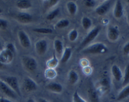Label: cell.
<instances>
[{"mask_svg":"<svg viewBox=\"0 0 129 102\" xmlns=\"http://www.w3.org/2000/svg\"><path fill=\"white\" fill-rule=\"evenodd\" d=\"M22 62L25 68L30 72H33L35 71L38 67V63L36 60L32 57L25 56L22 59Z\"/></svg>","mask_w":129,"mask_h":102,"instance_id":"cell-4","label":"cell"},{"mask_svg":"<svg viewBox=\"0 0 129 102\" xmlns=\"http://www.w3.org/2000/svg\"><path fill=\"white\" fill-rule=\"evenodd\" d=\"M2 48H3V47H2V43H1V42H0V50H2Z\"/></svg>","mask_w":129,"mask_h":102,"instance_id":"cell-42","label":"cell"},{"mask_svg":"<svg viewBox=\"0 0 129 102\" xmlns=\"http://www.w3.org/2000/svg\"><path fill=\"white\" fill-rule=\"evenodd\" d=\"M6 49H7V50H8L9 51H10V52H12V53L13 54L15 52V49L14 45H13V44H12V43H9V44H7Z\"/></svg>","mask_w":129,"mask_h":102,"instance_id":"cell-35","label":"cell"},{"mask_svg":"<svg viewBox=\"0 0 129 102\" xmlns=\"http://www.w3.org/2000/svg\"><path fill=\"white\" fill-rule=\"evenodd\" d=\"M17 7L22 10H27L30 8L32 3L28 0H20L17 3Z\"/></svg>","mask_w":129,"mask_h":102,"instance_id":"cell-16","label":"cell"},{"mask_svg":"<svg viewBox=\"0 0 129 102\" xmlns=\"http://www.w3.org/2000/svg\"><path fill=\"white\" fill-rule=\"evenodd\" d=\"M123 51L125 55H129V42L125 44L123 49Z\"/></svg>","mask_w":129,"mask_h":102,"instance_id":"cell-36","label":"cell"},{"mask_svg":"<svg viewBox=\"0 0 129 102\" xmlns=\"http://www.w3.org/2000/svg\"><path fill=\"white\" fill-rule=\"evenodd\" d=\"M110 80H109L108 79H107V78H104V79H102V81H101V84H102L104 87H105V88H108L109 87H110Z\"/></svg>","mask_w":129,"mask_h":102,"instance_id":"cell-34","label":"cell"},{"mask_svg":"<svg viewBox=\"0 0 129 102\" xmlns=\"http://www.w3.org/2000/svg\"><path fill=\"white\" fill-rule=\"evenodd\" d=\"M70 24V22L68 20L63 19L59 20L56 25V27L58 29H63V28L67 27Z\"/></svg>","mask_w":129,"mask_h":102,"instance_id":"cell-26","label":"cell"},{"mask_svg":"<svg viewBox=\"0 0 129 102\" xmlns=\"http://www.w3.org/2000/svg\"><path fill=\"white\" fill-rule=\"evenodd\" d=\"M89 98L91 102H99V98L98 93L94 89H90L89 92Z\"/></svg>","mask_w":129,"mask_h":102,"instance_id":"cell-25","label":"cell"},{"mask_svg":"<svg viewBox=\"0 0 129 102\" xmlns=\"http://www.w3.org/2000/svg\"><path fill=\"white\" fill-rule=\"evenodd\" d=\"M127 18H128V21L129 23V11L128 12V14H127Z\"/></svg>","mask_w":129,"mask_h":102,"instance_id":"cell-43","label":"cell"},{"mask_svg":"<svg viewBox=\"0 0 129 102\" xmlns=\"http://www.w3.org/2000/svg\"><path fill=\"white\" fill-rule=\"evenodd\" d=\"M27 102H36L34 100V99H29L27 100Z\"/></svg>","mask_w":129,"mask_h":102,"instance_id":"cell-41","label":"cell"},{"mask_svg":"<svg viewBox=\"0 0 129 102\" xmlns=\"http://www.w3.org/2000/svg\"><path fill=\"white\" fill-rule=\"evenodd\" d=\"M129 83V64L126 66V68L125 70V74H124L122 86H126Z\"/></svg>","mask_w":129,"mask_h":102,"instance_id":"cell-23","label":"cell"},{"mask_svg":"<svg viewBox=\"0 0 129 102\" xmlns=\"http://www.w3.org/2000/svg\"><path fill=\"white\" fill-rule=\"evenodd\" d=\"M54 47L58 54H61L63 52V45L62 42L59 39H56L54 42Z\"/></svg>","mask_w":129,"mask_h":102,"instance_id":"cell-20","label":"cell"},{"mask_svg":"<svg viewBox=\"0 0 129 102\" xmlns=\"http://www.w3.org/2000/svg\"><path fill=\"white\" fill-rule=\"evenodd\" d=\"M23 86L27 92L36 91L38 88V86L36 82L30 78H25L23 81Z\"/></svg>","mask_w":129,"mask_h":102,"instance_id":"cell-9","label":"cell"},{"mask_svg":"<svg viewBox=\"0 0 129 102\" xmlns=\"http://www.w3.org/2000/svg\"><path fill=\"white\" fill-rule=\"evenodd\" d=\"M3 80H4L3 81L6 84H8L17 93V95H19L20 96V90L19 86H18V79L16 77H14V76H7V77H5Z\"/></svg>","mask_w":129,"mask_h":102,"instance_id":"cell-2","label":"cell"},{"mask_svg":"<svg viewBox=\"0 0 129 102\" xmlns=\"http://www.w3.org/2000/svg\"><path fill=\"white\" fill-rule=\"evenodd\" d=\"M48 49V43L45 40H40L36 44V50L39 55H44Z\"/></svg>","mask_w":129,"mask_h":102,"instance_id":"cell-8","label":"cell"},{"mask_svg":"<svg viewBox=\"0 0 129 102\" xmlns=\"http://www.w3.org/2000/svg\"><path fill=\"white\" fill-rule=\"evenodd\" d=\"M18 37L21 45L24 48H28L30 47L31 42L29 37L23 30H20L18 32Z\"/></svg>","mask_w":129,"mask_h":102,"instance_id":"cell-6","label":"cell"},{"mask_svg":"<svg viewBox=\"0 0 129 102\" xmlns=\"http://www.w3.org/2000/svg\"><path fill=\"white\" fill-rule=\"evenodd\" d=\"M54 102H56V101H54Z\"/></svg>","mask_w":129,"mask_h":102,"instance_id":"cell-46","label":"cell"},{"mask_svg":"<svg viewBox=\"0 0 129 102\" xmlns=\"http://www.w3.org/2000/svg\"><path fill=\"white\" fill-rule=\"evenodd\" d=\"M82 25L85 30H88L90 28L92 25V21L88 17H84L82 20Z\"/></svg>","mask_w":129,"mask_h":102,"instance_id":"cell-22","label":"cell"},{"mask_svg":"<svg viewBox=\"0 0 129 102\" xmlns=\"http://www.w3.org/2000/svg\"><path fill=\"white\" fill-rule=\"evenodd\" d=\"M114 16L116 18H120L123 14V8L120 1H116L113 12Z\"/></svg>","mask_w":129,"mask_h":102,"instance_id":"cell-13","label":"cell"},{"mask_svg":"<svg viewBox=\"0 0 129 102\" xmlns=\"http://www.w3.org/2000/svg\"><path fill=\"white\" fill-rule=\"evenodd\" d=\"M0 102H12V101L10 100V99L2 98H0Z\"/></svg>","mask_w":129,"mask_h":102,"instance_id":"cell-38","label":"cell"},{"mask_svg":"<svg viewBox=\"0 0 129 102\" xmlns=\"http://www.w3.org/2000/svg\"><path fill=\"white\" fill-rule=\"evenodd\" d=\"M58 3V0H49V1H47V2H45L44 5L46 8H51V7L55 6Z\"/></svg>","mask_w":129,"mask_h":102,"instance_id":"cell-30","label":"cell"},{"mask_svg":"<svg viewBox=\"0 0 129 102\" xmlns=\"http://www.w3.org/2000/svg\"><path fill=\"white\" fill-rule=\"evenodd\" d=\"M3 66H4V64H3L2 62H0V69L3 68Z\"/></svg>","mask_w":129,"mask_h":102,"instance_id":"cell-40","label":"cell"},{"mask_svg":"<svg viewBox=\"0 0 129 102\" xmlns=\"http://www.w3.org/2000/svg\"><path fill=\"white\" fill-rule=\"evenodd\" d=\"M108 38L111 41H116L118 40L120 35L118 30L114 27H110L108 29Z\"/></svg>","mask_w":129,"mask_h":102,"instance_id":"cell-11","label":"cell"},{"mask_svg":"<svg viewBox=\"0 0 129 102\" xmlns=\"http://www.w3.org/2000/svg\"><path fill=\"white\" fill-rule=\"evenodd\" d=\"M78 37V32L76 30H72L69 34V40L71 42H74Z\"/></svg>","mask_w":129,"mask_h":102,"instance_id":"cell-28","label":"cell"},{"mask_svg":"<svg viewBox=\"0 0 129 102\" xmlns=\"http://www.w3.org/2000/svg\"><path fill=\"white\" fill-rule=\"evenodd\" d=\"M17 19L21 23L27 24V23H29L32 22V17L28 13L22 12V13H20L17 15Z\"/></svg>","mask_w":129,"mask_h":102,"instance_id":"cell-12","label":"cell"},{"mask_svg":"<svg viewBox=\"0 0 129 102\" xmlns=\"http://www.w3.org/2000/svg\"><path fill=\"white\" fill-rule=\"evenodd\" d=\"M129 96V85L126 86L118 94L117 96V100L120 101L125 99Z\"/></svg>","mask_w":129,"mask_h":102,"instance_id":"cell-17","label":"cell"},{"mask_svg":"<svg viewBox=\"0 0 129 102\" xmlns=\"http://www.w3.org/2000/svg\"><path fill=\"white\" fill-rule=\"evenodd\" d=\"M73 102H87L85 99H83L77 91H75L73 95Z\"/></svg>","mask_w":129,"mask_h":102,"instance_id":"cell-29","label":"cell"},{"mask_svg":"<svg viewBox=\"0 0 129 102\" xmlns=\"http://www.w3.org/2000/svg\"><path fill=\"white\" fill-rule=\"evenodd\" d=\"M2 12H3V10H2L1 9V8H0V14H1V13H2Z\"/></svg>","mask_w":129,"mask_h":102,"instance_id":"cell-44","label":"cell"},{"mask_svg":"<svg viewBox=\"0 0 129 102\" xmlns=\"http://www.w3.org/2000/svg\"><path fill=\"white\" fill-rule=\"evenodd\" d=\"M57 64H58V61L56 59L55 56H54V58L48 62V66L50 68H54V67H56Z\"/></svg>","mask_w":129,"mask_h":102,"instance_id":"cell-31","label":"cell"},{"mask_svg":"<svg viewBox=\"0 0 129 102\" xmlns=\"http://www.w3.org/2000/svg\"><path fill=\"white\" fill-rule=\"evenodd\" d=\"M111 72L114 78L117 81H120L122 79L123 74L120 67L116 65H113L111 67Z\"/></svg>","mask_w":129,"mask_h":102,"instance_id":"cell-14","label":"cell"},{"mask_svg":"<svg viewBox=\"0 0 129 102\" xmlns=\"http://www.w3.org/2000/svg\"><path fill=\"white\" fill-rule=\"evenodd\" d=\"M46 88L49 90L51 91L54 92V93H61L63 91V87H62L61 84L58 83H51L49 84L46 86Z\"/></svg>","mask_w":129,"mask_h":102,"instance_id":"cell-15","label":"cell"},{"mask_svg":"<svg viewBox=\"0 0 129 102\" xmlns=\"http://www.w3.org/2000/svg\"><path fill=\"white\" fill-rule=\"evenodd\" d=\"M8 27V22L4 19H0V29L5 30Z\"/></svg>","mask_w":129,"mask_h":102,"instance_id":"cell-32","label":"cell"},{"mask_svg":"<svg viewBox=\"0 0 129 102\" xmlns=\"http://www.w3.org/2000/svg\"><path fill=\"white\" fill-rule=\"evenodd\" d=\"M100 31H101V27H96L94 29H93L87 35L85 39L82 42L81 45H80V48L85 47L87 45H88L89 43H90L92 40H94L95 38L98 35Z\"/></svg>","mask_w":129,"mask_h":102,"instance_id":"cell-3","label":"cell"},{"mask_svg":"<svg viewBox=\"0 0 129 102\" xmlns=\"http://www.w3.org/2000/svg\"><path fill=\"white\" fill-rule=\"evenodd\" d=\"M59 11H60L59 10V8H56V9H55L54 10L52 11L51 12H50V13L47 15V20H52L54 19V18H56V17L58 16V15L59 14Z\"/></svg>","mask_w":129,"mask_h":102,"instance_id":"cell-27","label":"cell"},{"mask_svg":"<svg viewBox=\"0 0 129 102\" xmlns=\"http://www.w3.org/2000/svg\"><path fill=\"white\" fill-rule=\"evenodd\" d=\"M108 49L105 45L102 43H96L92 44L84 49L82 52L84 54H104L107 52Z\"/></svg>","mask_w":129,"mask_h":102,"instance_id":"cell-1","label":"cell"},{"mask_svg":"<svg viewBox=\"0 0 129 102\" xmlns=\"http://www.w3.org/2000/svg\"><path fill=\"white\" fill-rule=\"evenodd\" d=\"M48 71H49V72H50V74H49V76H47L48 78H54V77H55V76H56V72L54 71V70L51 69H48Z\"/></svg>","mask_w":129,"mask_h":102,"instance_id":"cell-37","label":"cell"},{"mask_svg":"<svg viewBox=\"0 0 129 102\" xmlns=\"http://www.w3.org/2000/svg\"><path fill=\"white\" fill-rule=\"evenodd\" d=\"M67 7L68 11H69V12L70 13V14L74 15L77 13V5L75 4L74 2H68L67 5Z\"/></svg>","mask_w":129,"mask_h":102,"instance_id":"cell-21","label":"cell"},{"mask_svg":"<svg viewBox=\"0 0 129 102\" xmlns=\"http://www.w3.org/2000/svg\"><path fill=\"white\" fill-rule=\"evenodd\" d=\"M32 30L38 34H51L53 33L52 29H48V28H36V29H33Z\"/></svg>","mask_w":129,"mask_h":102,"instance_id":"cell-24","label":"cell"},{"mask_svg":"<svg viewBox=\"0 0 129 102\" xmlns=\"http://www.w3.org/2000/svg\"><path fill=\"white\" fill-rule=\"evenodd\" d=\"M69 80L70 84H74L79 80V75L75 71H71L69 72Z\"/></svg>","mask_w":129,"mask_h":102,"instance_id":"cell-19","label":"cell"},{"mask_svg":"<svg viewBox=\"0 0 129 102\" xmlns=\"http://www.w3.org/2000/svg\"><path fill=\"white\" fill-rule=\"evenodd\" d=\"M84 4L87 7H94L95 5V2L93 0H85L84 1Z\"/></svg>","mask_w":129,"mask_h":102,"instance_id":"cell-33","label":"cell"},{"mask_svg":"<svg viewBox=\"0 0 129 102\" xmlns=\"http://www.w3.org/2000/svg\"><path fill=\"white\" fill-rule=\"evenodd\" d=\"M13 59V53L7 49L3 50L0 54V62L4 64L10 63Z\"/></svg>","mask_w":129,"mask_h":102,"instance_id":"cell-7","label":"cell"},{"mask_svg":"<svg viewBox=\"0 0 129 102\" xmlns=\"http://www.w3.org/2000/svg\"><path fill=\"white\" fill-rule=\"evenodd\" d=\"M111 4H112V2L111 1L106 2V3L99 6L95 9V12L99 15H105L108 12L110 8V7L111 6Z\"/></svg>","mask_w":129,"mask_h":102,"instance_id":"cell-10","label":"cell"},{"mask_svg":"<svg viewBox=\"0 0 129 102\" xmlns=\"http://www.w3.org/2000/svg\"><path fill=\"white\" fill-rule=\"evenodd\" d=\"M39 102H49V101H47L46 99H44V98H39Z\"/></svg>","mask_w":129,"mask_h":102,"instance_id":"cell-39","label":"cell"},{"mask_svg":"<svg viewBox=\"0 0 129 102\" xmlns=\"http://www.w3.org/2000/svg\"><path fill=\"white\" fill-rule=\"evenodd\" d=\"M0 91L11 98H17V94L3 81H0Z\"/></svg>","mask_w":129,"mask_h":102,"instance_id":"cell-5","label":"cell"},{"mask_svg":"<svg viewBox=\"0 0 129 102\" xmlns=\"http://www.w3.org/2000/svg\"><path fill=\"white\" fill-rule=\"evenodd\" d=\"M72 55V50L70 48H66L64 49V51L63 54L61 59V63H66Z\"/></svg>","mask_w":129,"mask_h":102,"instance_id":"cell-18","label":"cell"},{"mask_svg":"<svg viewBox=\"0 0 129 102\" xmlns=\"http://www.w3.org/2000/svg\"><path fill=\"white\" fill-rule=\"evenodd\" d=\"M127 2H128V4H129V0H128V1H127Z\"/></svg>","mask_w":129,"mask_h":102,"instance_id":"cell-45","label":"cell"}]
</instances>
